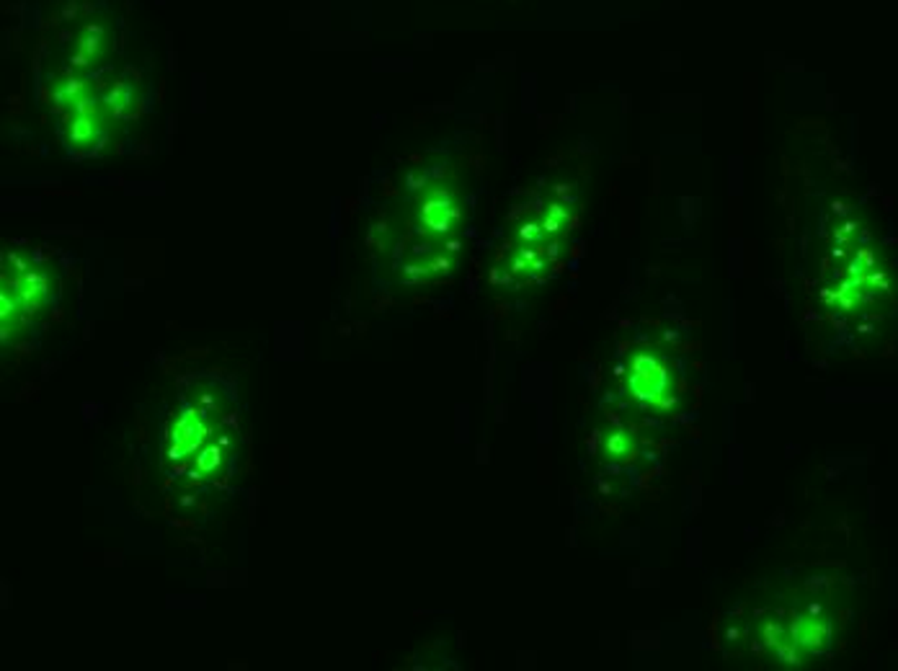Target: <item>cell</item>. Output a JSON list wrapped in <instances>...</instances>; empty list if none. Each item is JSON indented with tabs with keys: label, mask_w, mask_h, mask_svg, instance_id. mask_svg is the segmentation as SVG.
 <instances>
[{
	"label": "cell",
	"mask_w": 898,
	"mask_h": 671,
	"mask_svg": "<svg viewBox=\"0 0 898 671\" xmlns=\"http://www.w3.org/2000/svg\"><path fill=\"white\" fill-rule=\"evenodd\" d=\"M632 375H630V387L632 395L638 401H653L658 393H664V387L669 383V372L667 367L661 365L656 357L650 354H638L632 359Z\"/></svg>",
	"instance_id": "6da1fadb"
},
{
	"label": "cell",
	"mask_w": 898,
	"mask_h": 671,
	"mask_svg": "<svg viewBox=\"0 0 898 671\" xmlns=\"http://www.w3.org/2000/svg\"><path fill=\"white\" fill-rule=\"evenodd\" d=\"M829 625L821 622V620H801L798 614L793 617L790 622V638L798 643V646H808L813 651H821L823 646L829 643Z\"/></svg>",
	"instance_id": "7a4b0ae2"
},
{
	"label": "cell",
	"mask_w": 898,
	"mask_h": 671,
	"mask_svg": "<svg viewBox=\"0 0 898 671\" xmlns=\"http://www.w3.org/2000/svg\"><path fill=\"white\" fill-rule=\"evenodd\" d=\"M98 119H88V116H76L70 124H68V137L70 142L77 145V148H86L88 142H94V137L98 134Z\"/></svg>",
	"instance_id": "3957f363"
},
{
	"label": "cell",
	"mask_w": 898,
	"mask_h": 671,
	"mask_svg": "<svg viewBox=\"0 0 898 671\" xmlns=\"http://www.w3.org/2000/svg\"><path fill=\"white\" fill-rule=\"evenodd\" d=\"M220 465H222V449H220L217 444H212V447H202V449H199V455H196V462H194V467H196L199 473H204V476L217 473V470H220Z\"/></svg>",
	"instance_id": "277c9868"
},
{
	"label": "cell",
	"mask_w": 898,
	"mask_h": 671,
	"mask_svg": "<svg viewBox=\"0 0 898 671\" xmlns=\"http://www.w3.org/2000/svg\"><path fill=\"white\" fill-rule=\"evenodd\" d=\"M630 452V437L625 434V431H614V434H610V440H607V455L610 458H622V455H628Z\"/></svg>",
	"instance_id": "5b68a950"
},
{
	"label": "cell",
	"mask_w": 898,
	"mask_h": 671,
	"mask_svg": "<svg viewBox=\"0 0 898 671\" xmlns=\"http://www.w3.org/2000/svg\"><path fill=\"white\" fill-rule=\"evenodd\" d=\"M775 653H777V658L783 661V664H787V666H798L801 664V656H798V643L790 638V640H783L780 646H775Z\"/></svg>",
	"instance_id": "8992f818"
},
{
	"label": "cell",
	"mask_w": 898,
	"mask_h": 671,
	"mask_svg": "<svg viewBox=\"0 0 898 671\" xmlns=\"http://www.w3.org/2000/svg\"><path fill=\"white\" fill-rule=\"evenodd\" d=\"M765 646H769V648H775V646H780L785 640V628L780 625V622H775V620H769V622H765Z\"/></svg>",
	"instance_id": "52a82bcc"
},
{
	"label": "cell",
	"mask_w": 898,
	"mask_h": 671,
	"mask_svg": "<svg viewBox=\"0 0 898 671\" xmlns=\"http://www.w3.org/2000/svg\"><path fill=\"white\" fill-rule=\"evenodd\" d=\"M542 235H548V232H545L542 225H537V222H524V225L519 228V238H522L524 243H540Z\"/></svg>",
	"instance_id": "ba28073f"
},
{
	"label": "cell",
	"mask_w": 898,
	"mask_h": 671,
	"mask_svg": "<svg viewBox=\"0 0 898 671\" xmlns=\"http://www.w3.org/2000/svg\"><path fill=\"white\" fill-rule=\"evenodd\" d=\"M650 403H653L656 408H661V411H671V408L679 403V398H676V395H664V393H658Z\"/></svg>",
	"instance_id": "9c48e42d"
}]
</instances>
